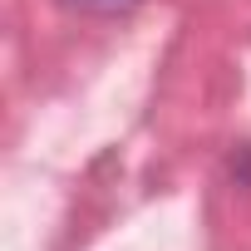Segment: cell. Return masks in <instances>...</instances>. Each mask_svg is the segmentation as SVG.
<instances>
[{
	"label": "cell",
	"instance_id": "6da1fadb",
	"mask_svg": "<svg viewBox=\"0 0 251 251\" xmlns=\"http://www.w3.org/2000/svg\"><path fill=\"white\" fill-rule=\"evenodd\" d=\"M103 5H113V0H103Z\"/></svg>",
	"mask_w": 251,
	"mask_h": 251
}]
</instances>
